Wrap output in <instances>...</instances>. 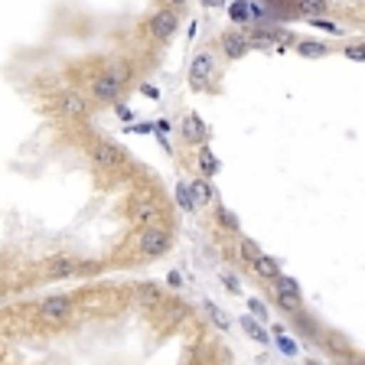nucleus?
Here are the masks:
<instances>
[{
	"instance_id": "2",
	"label": "nucleus",
	"mask_w": 365,
	"mask_h": 365,
	"mask_svg": "<svg viewBox=\"0 0 365 365\" xmlns=\"http://www.w3.org/2000/svg\"><path fill=\"white\" fill-rule=\"evenodd\" d=\"M173 245V235H170V228L157 225H147L140 228V238H137V251H140V258H163Z\"/></svg>"
},
{
	"instance_id": "27",
	"label": "nucleus",
	"mask_w": 365,
	"mask_h": 365,
	"mask_svg": "<svg viewBox=\"0 0 365 365\" xmlns=\"http://www.w3.org/2000/svg\"><path fill=\"white\" fill-rule=\"evenodd\" d=\"M248 310H251V317H255V319L267 323V304L261 300V297H251V300H248Z\"/></svg>"
},
{
	"instance_id": "12",
	"label": "nucleus",
	"mask_w": 365,
	"mask_h": 365,
	"mask_svg": "<svg viewBox=\"0 0 365 365\" xmlns=\"http://www.w3.org/2000/svg\"><path fill=\"white\" fill-rule=\"evenodd\" d=\"M134 300H137V307H144V310L160 307V304H163V284H157V281L140 284V287L134 290Z\"/></svg>"
},
{
	"instance_id": "5",
	"label": "nucleus",
	"mask_w": 365,
	"mask_h": 365,
	"mask_svg": "<svg viewBox=\"0 0 365 365\" xmlns=\"http://www.w3.org/2000/svg\"><path fill=\"white\" fill-rule=\"evenodd\" d=\"M124 88H128V85H124L118 76H111L108 68L91 78V98L98 101V105H118L121 95H124Z\"/></svg>"
},
{
	"instance_id": "9",
	"label": "nucleus",
	"mask_w": 365,
	"mask_h": 365,
	"mask_svg": "<svg viewBox=\"0 0 365 365\" xmlns=\"http://www.w3.org/2000/svg\"><path fill=\"white\" fill-rule=\"evenodd\" d=\"M219 53L225 56L228 62H238L245 53H248V36L242 30H225L219 36Z\"/></svg>"
},
{
	"instance_id": "17",
	"label": "nucleus",
	"mask_w": 365,
	"mask_h": 365,
	"mask_svg": "<svg viewBox=\"0 0 365 365\" xmlns=\"http://www.w3.org/2000/svg\"><path fill=\"white\" fill-rule=\"evenodd\" d=\"M294 7L300 16H327L329 14V0H294Z\"/></svg>"
},
{
	"instance_id": "24",
	"label": "nucleus",
	"mask_w": 365,
	"mask_h": 365,
	"mask_svg": "<svg viewBox=\"0 0 365 365\" xmlns=\"http://www.w3.org/2000/svg\"><path fill=\"white\" fill-rule=\"evenodd\" d=\"M215 219H219L222 228H228V232H235V235H238V219L232 215V209H225V205H215Z\"/></svg>"
},
{
	"instance_id": "33",
	"label": "nucleus",
	"mask_w": 365,
	"mask_h": 365,
	"mask_svg": "<svg viewBox=\"0 0 365 365\" xmlns=\"http://www.w3.org/2000/svg\"><path fill=\"white\" fill-rule=\"evenodd\" d=\"M202 7L205 10H219V7H225V0H202Z\"/></svg>"
},
{
	"instance_id": "4",
	"label": "nucleus",
	"mask_w": 365,
	"mask_h": 365,
	"mask_svg": "<svg viewBox=\"0 0 365 365\" xmlns=\"http://www.w3.org/2000/svg\"><path fill=\"white\" fill-rule=\"evenodd\" d=\"M274 300H277V307L287 313H304V297H300V284L294 281V277H287V274H277L274 277Z\"/></svg>"
},
{
	"instance_id": "28",
	"label": "nucleus",
	"mask_w": 365,
	"mask_h": 365,
	"mask_svg": "<svg viewBox=\"0 0 365 365\" xmlns=\"http://www.w3.org/2000/svg\"><path fill=\"white\" fill-rule=\"evenodd\" d=\"M342 56L349 62H365V46L362 43H349V46H342Z\"/></svg>"
},
{
	"instance_id": "10",
	"label": "nucleus",
	"mask_w": 365,
	"mask_h": 365,
	"mask_svg": "<svg viewBox=\"0 0 365 365\" xmlns=\"http://www.w3.org/2000/svg\"><path fill=\"white\" fill-rule=\"evenodd\" d=\"M180 134L186 144L199 147V144H209V128H205V121L199 118V114H186L180 124Z\"/></svg>"
},
{
	"instance_id": "36",
	"label": "nucleus",
	"mask_w": 365,
	"mask_h": 365,
	"mask_svg": "<svg viewBox=\"0 0 365 365\" xmlns=\"http://www.w3.org/2000/svg\"><path fill=\"white\" fill-rule=\"evenodd\" d=\"M304 365H317V362H304Z\"/></svg>"
},
{
	"instance_id": "7",
	"label": "nucleus",
	"mask_w": 365,
	"mask_h": 365,
	"mask_svg": "<svg viewBox=\"0 0 365 365\" xmlns=\"http://www.w3.org/2000/svg\"><path fill=\"white\" fill-rule=\"evenodd\" d=\"M39 317L43 323H68V319L76 317V300L72 297H46L43 304H39Z\"/></svg>"
},
{
	"instance_id": "11",
	"label": "nucleus",
	"mask_w": 365,
	"mask_h": 365,
	"mask_svg": "<svg viewBox=\"0 0 365 365\" xmlns=\"http://www.w3.org/2000/svg\"><path fill=\"white\" fill-rule=\"evenodd\" d=\"M160 219H163V205L153 202V199H144V202H137L134 209H130V222H134L137 228L157 225Z\"/></svg>"
},
{
	"instance_id": "8",
	"label": "nucleus",
	"mask_w": 365,
	"mask_h": 365,
	"mask_svg": "<svg viewBox=\"0 0 365 365\" xmlns=\"http://www.w3.org/2000/svg\"><path fill=\"white\" fill-rule=\"evenodd\" d=\"M53 105H56V111H59L62 118H68V121H82L85 114H88V98H85L82 91H76V88L59 91Z\"/></svg>"
},
{
	"instance_id": "35",
	"label": "nucleus",
	"mask_w": 365,
	"mask_h": 365,
	"mask_svg": "<svg viewBox=\"0 0 365 365\" xmlns=\"http://www.w3.org/2000/svg\"><path fill=\"white\" fill-rule=\"evenodd\" d=\"M167 7H173V10H180V7H186V0H170Z\"/></svg>"
},
{
	"instance_id": "30",
	"label": "nucleus",
	"mask_w": 365,
	"mask_h": 365,
	"mask_svg": "<svg viewBox=\"0 0 365 365\" xmlns=\"http://www.w3.org/2000/svg\"><path fill=\"white\" fill-rule=\"evenodd\" d=\"M153 134H170V121H167V118L153 121Z\"/></svg>"
},
{
	"instance_id": "6",
	"label": "nucleus",
	"mask_w": 365,
	"mask_h": 365,
	"mask_svg": "<svg viewBox=\"0 0 365 365\" xmlns=\"http://www.w3.org/2000/svg\"><path fill=\"white\" fill-rule=\"evenodd\" d=\"M91 163L98 170H121L128 163V150L121 144H114V140H98V144L91 147Z\"/></svg>"
},
{
	"instance_id": "34",
	"label": "nucleus",
	"mask_w": 365,
	"mask_h": 365,
	"mask_svg": "<svg viewBox=\"0 0 365 365\" xmlns=\"http://www.w3.org/2000/svg\"><path fill=\"white\" fill-rule=\"evenodd\" d=\"M118 118H124V121H130L134 114H130V108H128V105H118Z\"/></svg>"
},
{
	"instance_id": "3",
	"label": "nucleus",
	"mask_w": 365,
	"mask_h": 365,
	"mask_svg": "<svg viewBox=\"0 0 365 365\" xmlns=\"http://www.w3.org/2000/svg\"><path fill=\"white\" fill-rule=\"evenodd\" d=\"M215 56L212 49H199L196 56H192L190 62V72H186V78H190V88L192 91H205L209 85H212V76H215Z\"/></svg>"
},
{
	"instance_id": "21",
	"label": "nucleus",
	"mask_w": 365,
	"mask_h": 365,
	"mask_svg": "<svg viewBox=\"0 0 365 365\" xmlns=\"http://www.w3.org/2000/svg\"><path fill=\"white\" fill-rule=\"evenodd\" d=\"M242 329H245V333H248L255 342H264V346H267V342H271V336H267V329L261 327V323H258V319H255V317H242Z\"/></svg>"
},
{
	"instance_id": "19",
	"label": "nucleus",
	"mask_w": 365,
	"mask_h": 365,
	"mask_svg": "<svg viewBox=\"0 0 365 365\" xmlns=\"http://www.w3.org/2000/svg\"><path fill=\"white\" fill-rule=\"evenodd\" d=\"M228 20L235 23V26H248V23H251L248 0H232V4H228Z\"/></svg>"
},
{
	"instance_id": "29",
	"label": "nucleus",
	"mask_w": 365,
	"mask_h": 365,
	"mask_svg": "<svg viewBox=\"0 0 365 365\" xmlns=\"http://www.w3.org/2000/svg\"><path fill=\"white\" fill-rule=\"evenodd\" d=\"M219 281H222V284H225V290H228V294H242V281H238L235 274H228V271H222V274H219Z\"/></svg>"
},
{
	"instance_id": "15",
	"label": "nucleus",
	"mask_w": 365,
	"mask_h": 365,
	"mask_svg": "<svg viewBox=\"0 0 365 365\" xmlns=\"http://www.w3.org/2000/svg\"><path fill=\"white\" fill-rule=\"evenodd\" d=\"M196 163H199V170H202V176L209 180V176H215L219 173V160H215V153H212V147L209 144H199V150H196Z\"/></svg>"
},
{
	"instance_id": "14",
	"label": "nucleus",
	"mask_w": 365,
	"mask_h": 365,
	"mask_svg": "<svg viewBox=\"0 0 365 365\" xmlns=\"http://www.w3.org/2000/svg\"><path fill=\"white\" fill-rule=\"evenodd\" d=\"M248 267H251V271H255V274H258L261 281H274V277L281 274V261H277V258H271V255H264V251H261V255H258V258H255V261H251Z\"/></svg>"
},
{
	"instance_id": "20",
	"label": "nucleus",
	"mask_w": 365,
	"mask_h": 365,
	"mask_svg": "<svg viewBox=\"0 0 365 365\" xmlns=\"http://www.w3.org/2000/svg\"><path fill=\"white\" fill-rule=\"evenodd\" d=\"M261 255V245L255 242V238H248V235H242L238 238V261H245V264H251V261Z\"/></svg>"
},
{
	"instance_id": "13",
	"label": "nucleus",
	"mask_w": 365,
	"mask_h": 365,
	"mask_svg": "<svg viewBox=\"0 0 365 365\" xmlns=\"http://www.w3.org/2000/svg\"><path fill=\"white\" fill-rule=\"evenodd\" d=\"M82 267V261L78 258H68V255H56V258H49V264H46V274L49 277H72V274Z\"/></svg>"
},
{
	"instance_id": "22",
	"label": "nucleus",
	"mask_w": 365,
	"mask_h": 365,
	"mask_svg": "<svg viewBox=\"0 0 365 365\" xmlns=\"http://www.w3.org/2000/svg\"><path fill=\"white\" fill-rule=\"evenodd\" d=\"M176 205H180L182 212H196V202H192L190 186H186V182H176Z\"/></svg>"
},
{
	"instance_id": "23",
	"label": "nucleus",
	"mask_w": 365,
	"mask_h": 365,
	"mask_svg": "<svg viewBox=\"0 0 365 365\" xmlns=\"http://www.w3.org/2000/svg\"><path fill=\"white\" fill-rule=\"evenodd\" d=\"M310 26H317V30H323V33H333V36H342V33H346V26L327 20V16H310Z\"/></svg>"
},
{
	"instance_id": "16",
	"label": "nucleus",
	"mask_w": 365,
	"mask_h": 365,
	"mask_svg": "<svg viewBox=\"0 0 365 365\" xmlns=\"http://www.w3.org/2000/svg\"><path fill=\"white\" fill-rule=\"evenodd\" d=\"M186 186H190V196H192V202H196V209H202V205L212 202V186H209V180H205V176L190 180Z\"/></svg>"
},
{
	"instance_id": "1",
	"label": "nucleus",
	"mask_w": 365,
	"mask_h": 365,
	"mask_svg": "<svg viewBox=\"0 0 365 365\" xmlns=\"http://www.w3.org/2000/svg\"><path fill=\"white\" fill-rule=\"evenodd\" d=\"M147 36L153 43H170V39L180 33V10L173 7H157L150 16H147Z\"/></svg>"
},
{
	"instance_id": "25",
	"label": "nucleus",
	"mask_w": 365,
	"mask_h": 365,
	"mask_svg": "<svg viewBox=\"0 0 365 365\" xmlns=\"http://www.w3.org/2000/svg\"><path fill=\"white\" fill-rule=\"evenodd\" d=\"M274 336H277V349H281V352H284V356H287V359H294L297 352H300V349H297V342L290 339V336L284 333V329H281V333H274Z\"/></svg>"
},
{
	"instance_id": "31",
	"label": "nucleus",
	"mask_w": 365,
	"mask_h": 365,
	"mask_svg": "<svg viewBox=\"0 0 365 365\" xmlns=\"http://www.w3.org/2000/svg\"><path fill=\"white\" fill-rule=\"evenodd\" d=\"M140 95H144V98H153V101H157V98H160V88H153V85H140Z\"/></svg>"
},
{
	"instance_id": "18",
	"label": "nucleus",
	"mask_w": 365,
	"mask_h": 365,
	"mask_svg": "<svg viewBox=\"0 0 365 365\" xmlns=\"http://www.w3.org/2000/svg\"><path fill=\"white\" fill-rule=\"evenodd\" d=\"M329 53L327 43H319V39H300L297 43V56H304V59H323Z\"/></svg>"
},
{
	"instance_id": "26",
	"label": "nucleus",
	"mask_w": 365,
	"mask_h": 365,
	"mask_svg": "<svg viewBox=\"0 0 365 365\" xmlns=\"http://www.w3.org/2000/svg\"><path fill=\"white\" fill-rule=\"evenodd\" d=\"M205 313H209V319H212V323L222 329V333H225V329L232 327V323H228V317H225V313H222L215 304H205Z\"/></svg>"
},
{
	"instance_id": "32",
	"label": "nucleus",
	"mask_w": 365,
	"mask_h": 365,
	"mask_svg": "<svg viewBox=\"0 0 365 365\" xmlns=\"http://www.w3.org/2000/svg\"><path fill=\"white\" fill-rule=\"evenodd\" d=\"M167 284H170V287H180V284H182V274L180 271H170L167 274Z\"/></svg>"
}]
</instances>
